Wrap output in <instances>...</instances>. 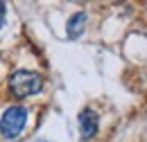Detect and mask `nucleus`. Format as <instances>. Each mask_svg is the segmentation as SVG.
Wrapping results in <instances>:
<instances>
[{
	"label": "nucleus",
	"mask_w": 147,
	"mask_h": 142,
	"mask_svg": "<svg viewBox=\"0 0 147 142\" xmlns=\"http://www.w3.org/2000/svg\"><path fill=\"white\" fill-rule=\"evenodd\" d=\"M100 126V117L93 108H84L79 113V131H82V140H91L93 135L97 133Z\"/></svg>",
	"instance_id": "obj_3"
},
{
	"label": "nucleus",
	"mask_w": 147,
	"mask_h": 142,
	"mask_svg": "<svg viewBox=\"0 0 147 142\" xmlns=\"http://www.w3.org/2000/svg\"><path fill=\"white\" fill-rule=\"evenodd\" d=\"M25 122H27V108L25 106H9L2 113L0 133H2L7 140H14V138H18V133L23 131Z\"/></svg>",
	"instance_id": "obj_2"
},
{
	"label": "nucleus",
	"mask_w": 147,
	"mask_h": 142,
	"mask_svg": "<svg viewBox=\"0 0 147 142\" xmlns=\"http://www.w3.org/2000/svg\"><path fill=\"white\" fill-rule=\"evenodd\" d=\"M5 14H7V5L0 0V29H2V25H5Z\"/></svg>",
	"instance_id": "obj_5"
},
{
	"label": "nucleus",
	"mask_w": 147,
	"mask_h": 142,
	"mask_svg": "<svg viewBox=\"0 0 147 142\" xmlns=\"http://www.w3.org/2000/svg\"><path fill=\"white\" fill-rule=\"evenodd\" d=\"M86 20H88V16L84 14V11H77V14H73V16L68 18V25H66V34H68V38H79V36L84 34V27H86Z\"/></svg>",
	"instance_id": "obj_4"
},
{
	"label": "nucleus",
	"mask_w": 147,
	"mask_h": 142,
	"mask_svg": "<svg viewBox=\"0 0 147 142\" xmlns=\"http://www.w3.org/2000/svg\"><path fill=\"white\" fill-rule=\"evenodd\" d=\"M9 90L14 97L25 99V97H32L43 90V77L38 72H30V70H16L9 77Z\"/></svg>",
	"instance_id": "obj_1"
}]
</instances>
